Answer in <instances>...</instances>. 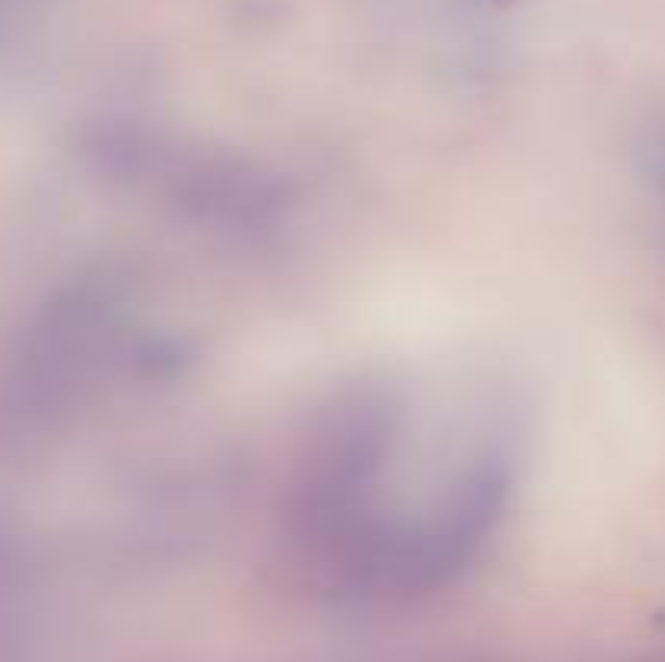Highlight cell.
<instances>
[{
    "label": "cell",
    "mask_w": 665,
    "mask_h": 662,
    "mask_svg": "<svg viewBox=\"0 0 665 662\" xmlns=\"http://www.w3.org/2000/svg\"><path fill=\"white\" fill-rule=\"evenodd\" d=\"M659 179L665 182V150H662V172H659Z\"/></svg>",
    "instance_id": "1"
}]
</instances>
